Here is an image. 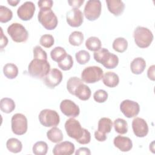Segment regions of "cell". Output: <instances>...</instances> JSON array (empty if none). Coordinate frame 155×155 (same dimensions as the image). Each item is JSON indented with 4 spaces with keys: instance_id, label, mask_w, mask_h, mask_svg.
<instances>
[{
    "instance_id": "cell-44",
    "label": "cell",
    "mask_w": 155,
    "mask_h": 155,
    "mask_svg": "<svg viewBox=\"0 0 155 155\" xmlns=\"http://www.w3.org/2000/svg\"><path fill=\"white\" fill-rule=\"evenodd\" d=\"M1 39H0V44H1V48L3 49L8 44V39L4 35L2 28L1 27Z\"/></svg>"
},
{
    "instance_id": "cell-40",
    "label": "cell",
    "mask_w": 155,
    "mask_h": 155,
    "mask_svg": "<svg viewBox=\"0 0 155 155\" xmlns=\"http://www.w3.org/2000/svg\"><path fill=\"white\" fill-rule=\"evenodd\" d=\"M94 100L97 103H103L108 98V93L106 91L100 89L96 91L93 94Z\"/></svg>"
},
{
    "instance_id": "cell-35",
    "label": "cell",
    "mask_w": 155,
    "mask_h": 155,
    "mask_svg": "<svg viewBox=\"0 0 155 155\" xmlns=\"http://www.w3.org/2000/svg\"><path fill=\"white\" fill-rule=\"evenodd\" d=\"M13 17V12L5 6H0V22L6 23L10 21Z\"/></svg>"
},
{
    "instance_id": "cell-15",
    "label": "cell",
    "mask_w": 155,
    "mask_h": 155,
    "mask_svg": "<svg viewBox=\"0 0 155 155\" xmlns=\"http://www.w3.org/2000/svg\"><path fill=\"white\" fill-rule=\"evenodd\" d=\"M132 128L134 134L138 137H145L148 133V126L142 118L135 117L132 121Z\"/></svg>"
},
{
    "instance_id": "cell-42",
    "label": "cell",
    "mask_w": 155,
    "mask_h": 155,
    "mask_svg": "<svg viewBox=\"0 0 155 155\" xmlns=\"http://www.w3.org/2000/svg\"><path fill=\"white\" fill-rule=\"evenodd\" d=\"M38 5L40 10L51 9L53 5V1L51 0H41L38 2Z\"/></svg>"
},
{
    "instance_id": "cell-29",
    "label": "cell",
    "mask_w": 155,
    "mask_h": 155,
    "mask_svg": "<svg viewBox=\"0 0 155 155\" xmlns=\"http://www.w3.org/2000/svg\"><path fill=\"white\" fill-rule=\"evenodd\" d=\"M113 48L117 52L123 53L128 47V42L126 39L124 38H117L113 42Z\"/></svg>"
},
{
    "instance_id": "cell-41",
    "label": "cell",
    "mask_w": 155,
    "mask_h": 155,
    "mask_svg": "<svg viewBox=\"0 0 155 155\" xmlns=\"http://www.w3.org/2000/svg\"><path fill=\"white\" fill-rule=\"evenodd\" d=\"M33 57L34 59H39L43 60L47 59V54L45 51H44L40 46L36 45L33 48Z\"/></svg>"
},
{
    "instance_id": "cell-30",
    "label": "cell",
    "mask_w": 155,
    "mask_h": 155,
    "mask_svg": "<svg viewBox=\"0 0 155 155\" xmlns=\"http://www.w3.org/2000/svg\"><path fill=\"white\" fill-rule=\"evenodd\" d=\"M113 125L116 133L120 134H124L127 133L128 124L125 120L121 118H117L114 120Z\"/></svg>"
},
{
    "instance_id": "cell-8",
    "label": "cell",
    "mask_w": 155,
    "mask_h": 155,
    "mask_svg": "<svg viewBox=\"0 0 155 155\" xmlns=\"http://www.w3.org/2000/svg\"><path fill=\"white\" fill-rule=\"evenodd\" d=\"M11 125L12 130L14 134L23 135L27 131V119L23 114H15L11 119Z\"/></svg>"
},
{
    "instance_id": "cell-5",
    "label": "cell",
    "mask_w": 155,
    "mask_h": 155,
    "mask_svg": "<svg viewBox=\"0 0 155 155\" xmlns=\"http://www.w3.org/2000/svg\"><path fill=\"white\" fill-rule=\"evenodd\" d=\"M7 31L12 40L16 42H24L28 39L27 30L19 23H12L8 27Z\"/></svg>"
},
{
    "instance_id": "cell-18",
    "label": "cell",
    "mask_w": 155,
    "mask_h": 155,
    "mask_svg": "<svg viewBox=\"0 0 155 155\" xmlns=\"http://www.w3.org/2000/svg\"><path fill=\"white\" fill-rule=\"evenodd\" d=\"M108 10L114 16H120L124 11L125 4L119 0H106Z\"/></svg>"
},
{
    "instance_id": "cell-45",
    "label": "cell",
    "mask_w": 155,
    "mask_h": 155,
    "mask_svg": "<svg viewBox=\"0 0 155 155\" xmlns=\"http://www.w3.org/2000/svg\"><path fill=\"white\" fill-rule=\"evenodd\" d=\"M75 154L76 155H82H82L83 154L90 155L91 151H90V149L87 147H81L78 150H76V151L75 152Z\"/></svg>"
},
{
    "instance_id": "cell-24",
    "label": "cell",
    "mask_w": 155,
    "mask_h": 155,
    "mask_svg": "<svg viewBox=\"0 0 155 155\" xmlns=\"http://www.w3.org/2000/svg\"><path fill=\"white\" fill-rule=\"evenodd\" d=\"M3 73L7 78L13 79L16 78L18 74V68L14 64L8 63L4 66Z\"/></svg>"
},
{
    "instance_id": "cell-7",
    "label": "cell",
    "mask_w": 155,
    "mask_h": 155,
    "mask_svg": "<svg viewBox=\"0 0 155 155\" xmlns=\"http://www.w3.org/2000/svg\"><path fill=\"white\" fill-rule=\"evenodd\" d=\"M103 77L102 69L97 66H89L85 68L81 73L83 82L92 84L99 81Z\"/></svg>"
},
{
    "instance_id": "cell-20",
    "label": "cell",
    "mask_w": 155,
    "mask_h": 155,
    "mask_svg": "<svg viewBox=\"0 0 155 155\" xmlns=\"http://www.w3.org/2000/svg\"><path fill=\"white\" fill-rule=\"evenodd\" d=\"M146 67V62L142 58L138 57L134 58L130 64V69L134 74H140Z\"/></svg>"
},
{
    "instance_id": "cell-28",
    "label": "cell",
    "mask_w": 155,
    "mask_h": 155,
    "mask_svg": "<svg viewBox=\"0 0 155 155\" xmlns=\"http://www.w3.org/2000/svg\"><path fill=\"white\" fill-rule=\"evenodd\" d=\"M67 55L65 50L61 47H56L50 52V56L53 61L59 62Z\"/></svg>"
},
{
    "instance_id": "cell-46",
    "label": "cell",
    "mask_w": 155,
    "mask_h": 155,
    "mask_svg": "<svg viewBox=\"0 0 155 155\" xmlns=\"http://www.w3.org/2000/svg\"><path fill=\"white\" fill-rule=\"evenodd\" d=\"M154 68L155 66L154 65H152L150 66L147 71V76L148 78L151 80V81H154L155 80V76H154Z\"/></svg>"
},
{
    "instance_id": "cell-11",
    "label": "cell",
    "mask_w": 155,
    "mask_h": 155,
    "mask_svg": "<svg viewBox=\"0 0 155 155\" xmlns=\"http://www.w3.org/2000/svg\"><path fill=\"white\" fill-rule=\"evenodd\" d=\"M35 5L31 1H26L17 10L18 16L22 21H29L32 18L35 12Z\"/></svg>"
},
{
    "instance_id": "cell-1",
    "label": "cell",
    "mask_w": 155,
    "mask_h": 155,
    "mask_svg": "<svg viewBox=\"0 0 155 155\" xmlns=\"http://www.w3.org/2000/svg\"><path fill=\"white\" fill-rule=\"evenodd\" d=\"M50 71V65L47 60L33 59L28 67L29 74L36 79H43Z\"/></svg>"
},
{
    "instance_id": "cell-3",
    "label": "cell",
    "mask_w": 155,
    "mask_h": 155,
    "mask_svg": "<svg viewBox=\"0 0 155 155\" xmlns=\"http://www.w3.org/2000/svg\"><path fill=\"white\" fill-rule=\"evenodd\" d=\"M38 19L42 25L48 30H54L58 25L57 16L51 9L40 10L38 15Z\"/></svg>"
},
{
    "instance_id": "cell-2",
    "label": "cell",
    "mask_w": 155,
    "mask_h": 155,
    "mask_svg": "<svg viewBox=\"0 0 155 155\" xmlns=\"http://www.w3.org/2000/svg\"><path fill=\"white\" fill-rule=\"evenodd\" d=\"M136 44L141 48H145L150 45L153 40V35L148 28L137 26L133 33Z\"/></svg>"
},
{
    "instance_id": "cell-38",
    "label": "cell",
    "mask_w": 155,
    "mask_h": 155,
    "mask_svg": "<svg viewBox=\"0 0 155 155\" xmlns=\"http://www.w3.org/2000/svg\"><path fill=\"white\" fill-rule=\"evenodd\" d=\"M75 58L78 63L81 65H84L90 61V54L87 51L82 50L76 53Z\"/></svg>"
},
{
    "instance_id": "cell-12",
    "label": "cell",
    "mask_w": 155,
    "mask_h": 155,
    "mask_svg": "<svg viewBox=\"0 0 155 155\" xmlns=\"http://www.w3.org/2000/svg\"><path fill=\"white\" fill-rule=\"evenodd\" d=\"M62 77V73L59 70L53 68L43 78L44 83L47 87L54 88L61 82Z\"/></svg>"
},
{
    "instance_id": "cell-17",
    "label": "cell",
    "mask_w": 155,
    "mask_h": 155,
    "mask_svg": "<svg viewBox=\"0 0 155 155\" xmlns=\"http://www.w3.org/2000/svg\"><path fill=\"white\" fill-rule=\"evenodd\" d=\"M113 143L116 147L123 152L129 151L133 147L132 141L129 137L120 135L114 139Z\"/></svg>"
},
{
    "instance_id": "cell-23",
    "label": "cell",
    "mask_w": 155,
    "mask_h": 155,
    "mask_svg": "<svg viewBox=\"0 0 155 155\" xmlns=\"http://www.w3.org/2000/svg\"><path fill=\"white\" fill-rule=\"evenodd\" d=\"M47 137L49 140L53 143H59L61 142L64 137L62 131L56 127H53L47 131Z\"/></svg>"
},
{
    "instance_id": "cell-26",
    "label": "cell",
    "mask_w": 155,
    "mask_h": 155,
    "mask_svg": "<svg viewBox=\"0 0 155 155\" xmlns=\"http://www.w3.org/2000/svg\"><path fill=\"white\" fill-rule=\"evenodd\" d=\"M6 147L8 150L13 153H18L21 151L22 144L16 138H10L6 142Z\"/></svg>"
},
{
    "instance_id": "cell-31",
    "label": "cell",
    "mask_w": 155,
    "mask_h": 155,
    "mask_svg": "<svg viewBox=\"0 0 155 155\" xmlns=\"http://www.w3.org/2000/svg\"><path fill=\"white\" fill-rule=\"evenodd\" d=\"M84 38V35L81 31H74L70 35L68 41L71 45L79 46L82 44Z\"/></svg>"
},
{
    "instance_id": "cell-4",
    "label": "cell",
    "mask_w": 155,
    "mask_h": 155,
    "mask_svg": "<svg viewBox=\"0 0 155 155\" xmlns=\"http://www.w3.org/2000/svg\"><path fill=\"white\" fill-rule=\"evenodd\" d=\"M65 129L68 136L71 138L74 139L78 142L86 130L85 128H82L79 122L73 117L66 120Z\"/></svg>"
},
{
    "instance_id": "cell-36",
    "label": "cell",
    "mask_w": 155,
    "mask_h": 155,
    "mask_svg": "<svg viewBox=\"0 0 155 155\" xmlns=\"http://www.w3.org/2000/svg\"><path fill=\"white\" fill-rule=\"evenodd\" d=\"M110 52L105 48H101L99 50L95 51L93 54V57L94 60L97 62L98 63H100L101 64H103V63L106 60L108 55L109 54Z\"/></svg>"
},
{
    "instance_id": "cell-10",
    "label": "cell",
    "mask_w": 155,
    "mask_h": 155,
    "mask_svg": "<svg viewBox=\"0 0 155 155\" xmlns=\"http://www.w3.org/2000/svg\"><path fill=\"white\" fill-rule=\"evenodd\" d=\"M121 112L128 118L136 117L139 113L140 106L135 101L126 99L123 101L120 104Z\"/></svg>"
},
{
    "instance_id": "cell-48",
    "label": "cell",
    "mask_w": 155,
    "mask_h": 155,
    "mask_svg": "<svg viewBox=\"0 0 155 155\" xmlns=\"http://www.w3.org/2000/svg\"><path fill=\"white\" fill-rule=\"evenodd\" d=\"M20 2L19 0H8L7 2L12 6H16L17 4Z\"/></svg>"
},
{
    "instance_id": "cell-33",
    "label": "cell",
    "mask_w": 155,
    "mask_h": 155,
    "mask_svg": "<svg viewBox=\"0 0 155 155\" xmlns=\"http://www.w3.org/2000/svg\"><path fill=\"white\" fill-rule=\"evenodd\" d=\"M48 145L45 142L39 141L36 142L32 148L33 153L36 155H45L48 151Z\"/></svg>"
},
{
    "instance_id": "cell-25",
    "label": "cell",
    "mask_w": 155,
    "mask_h": 155,
    "mask_svg": "<svg viewBox=\"0 0 155 155\" xmlns=\"http://www.w3.org/2000/svg\"><path fill=\"white\" fill-rule=\"evenodd\" d=\"M0 108L3 113H10L15 108V103L11 98L4 97L1 100Z\"/></svg>"
},
{
    "instance_id": "cell-32",
    "label": "cell",
    "mask_w": 155,
    "mask_h": 155,
    "mask_svg": "<svg viewBox=\"0 0 155 155\" xmlns=\"http://www.w3.org/2000/svg\"><path fill=\"white\" fill-rule=\"evenodd\" d=\"M82 83H83V81L79 79V78L76 76L71 77L67 81V89L70 94L74 95L76 89L81 84H82Z\"/></svg>"
},
{
    "instance_id": "cell-22",
    "label": "cell",
    "mask_w": 155,
    "mask_h": 155,
    "mask_svg": "<svg viewBox=\"0 0 155 155\" xmlns=\"http://www.w3.org/2000/svg\"><path fill=\"white\" fill-rule=\"evenodd\" d=\"M91 94V92L89 87L82 83L76 89L74 95L80 100L87 101L90 99Z\"/></svg>"
},
{
    "instance_id": "cell-6",
    "label": "cell",
    "mask_w": 155,
    "mask_h": 155,
    "mask_svg": "<svg viewBox=\"0 0 155 155\" xmlns=\"http://www.w3.org/2000/svg\"><path fill=\"white\" fill-rule=\"evenodd\" d=\"M38 118L41 124L45 127H56L60 122L58 113L50 109L42 110L39 114Z\"/></svg>"
},
{
    "instance_id": "cell-27",
    "label": "cell",
    "mask_w": 155,
    "mask_h": 155,
    "mask_svg": "<svg viewBox=\"0 0 155 155\" xmlns=\"http://www.w3.org/2000/svg\"><path fill=\"white\" fill-rule=\"evenodd\" d=\"M85 47L90 51H96L101 48V40L95 36H91L88 38L85 41Z\"/></svg>"
},
{
    "instance_id": "cell-43",
    "label": "cell",
    "mask_w": 155,
    "mask_h": 155,
    "mask_svg": "<svg viewBox=\"0 0 155 155\" xmlns=\"http://www.w3.org/2000/svg\"><path fill=\"white\" fill-rule=\"evenodd\" d=\"M84 2V0H71L68 1L69 5L72 7L73 8H79Z\"/></svg>"
},
{
    "instance_id": "cell-39",
    "label": "cell",
    "mask_w": 155,
    "mask_h": 155,
    "mask_svg": "<svg viewBox=\"0 0 155 155\" xmlns=\"http://www.w3.org/2000/svg\"><path fill=\"white\" fill-rule=\"evenodd\" d=\"M54 42V38L52 35L45 34L42 35L39 40V44L45 48L51 47Z\"/></svg>"
},
{
    "instance_id": "cell-47",
    "label": "cell",
    "mask_w": 155,
    "mask_h": 155,
    "mask_svg": "<svg viewBox=\"0 0 155 155\" xmlns=\"http://www.w3.org/2000/svg\"><path fill=\"white\" fill-rule=\"evenodd\" d=\"M94 137H95V139H96L97 141H99V142H104V141H105V140L107 139V136L102 135V134L99 133L98 132H97L96 131L94 132Z\"/></svg>"
},
{
    "instance_id": "cell-37",
    "label": "cell",
    "mask_w": 155,
    "mask_h": 155,
    "mask_svg": "<svg viewBox=\"0 0 155 155\" xmlns=\"http://www.w3.org/2000/svg\"><path fill=\"white\" fill-rule=\"evenodd\" d=\"M73 65V59L71 55L67 54L64 59L58 63V67L64 71L70 70Z\"/></svg>"
},
{
    "instance_id": "cell-34",
    "label": "cell",
    "mask_w": 155,
    "mask_h": 155,
    "mask_svg": "<svg viewBox=\"0 0 155 155\" xmlns=\"http://www.w3.org/2000/svg\"><path fill=\"white\" fill-rule=\"evenodd\" d=\"M119 64V58L117 55L110 53L106 60L102 64L104 67L108 69H113L116 68Z\"/></svg>"
},
{
    "instance_id": "cell-16",
    "label": "cell",
    "mask_w": 155,
    "mask_h": 155,
    "mask_svg": "<svg viewBox=\"0 0 155 155\" xmlns=\"http://www.w3.org/2000/svg\"><path fill=\"white\" fill-rule=\"evenodd\" d=\"M75 150L74 145L69 141H65L56 144L53 149L54 155H71Z\"/></svg>"
},
{
    "instance_id": "cell-21",
    "label": "cell",
    "mask_w": 155,
    "mask_h": 155,
    "mask_svg": "<svg viewBox=\"0 0 155 155\" xmlns=\"http://www.w3.org/2000/svg\"><path fill=\"white\" fill-rule=\"evenodd\" d=\"M97 132L99 133L106 136L107 133H109L113 127V123L111 120L108 117H102L98 122Z\"/></svg>"
},
{
    "instance_id": "cell-13",
    "label": "cell",
    "mask_w": 155,
    "mask_h": 155,
    "mask_svg": "<svg viewBox=\"0 0 155 155\" xmlns=\"http://www.w3.org/2000/svg\"><path fill=\"white\" fill-rule=\"evenodd\" d=\"M60 110L64 115L71 117H76L80 113L78 105L69 99H64L61 102Z\"/></svg>"
},
{
    "instance_id": "cell-19",
    "label": "cell",
    "mask_w": 155,
    "mask_h": 155,
    "mask_svg": "<svg viewBox=\"0 0 155 155\" xmlns=\"http://www.w3.org/2000/svg\"><path fill=\"white\" fill-rule=\"evenodd\" d=\"M102 82L105 86L110 88H114L119 84V78L116 73L111 71H108L103 75Z\"/></svg>"
},
{
    "instance_id": "cell-9",
    "label": "cell",
    "mask_w": 155,
    "mask_h": 155,
    "mask_svg": "<svg viewBox=\"0 0 155 155\" xmlns=\"http://www.w3.org/2000/svg\"><path fill=\"white\" fill-rule=\"evenodd\" d=\"M101 8L102 4L99 0H89L85 5L84 13L88 20L95 21L100 16Z\"/></svg>"
},
{
    "instance_id": "cell-14",
    "label": "cell",
    "mask_w": 155,
    "mask_h": 155,
    "mask_svg": "<svg viewBox=\"0 0 155 155\" xmlns=\"http://www.w3.org/2000/svg\"><path fill=\"white\" fill-rule=\"evenodd\" d=\"M66 20L70 26L72 27H78L83 23V13L78 8H73L67 13Z\"/></svg>"
}]
</instances>
